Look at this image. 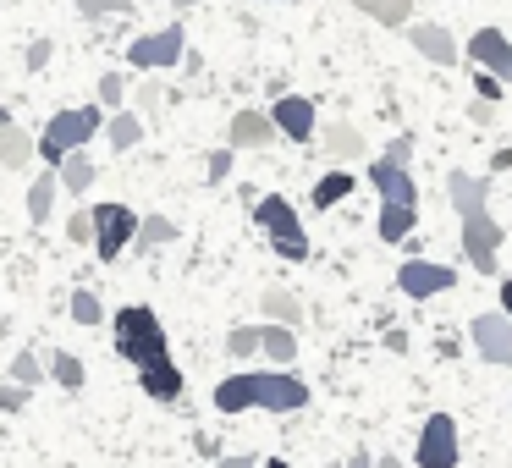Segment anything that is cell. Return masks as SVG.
<instances>
[{
    "label": "cell",
    "instance_id": "1",
    "mask_svg": "<svg viewBox=\"0 0 512 468\" xmlns=\"http://www.w3.org/2000/svg\"><path fill=\"white\" fill-rule=\"evenodd\" d=\"M215 408L221 413H243V408H265V413H298L309 408V380L292 369H270V375H226L215 386Z\"/></svg>",
    "mask_w": 512,
    "mask_h": 468
},
{
    "label": "cell",
    "instance_id": "2",
    "mask_svg": "<svg viewBox=\"0 0 512 468\" xmlns=\"http://www.w3.org/2000/svg\"><path fill=\"white\" fill-rule=\"evenodd\" d=\"M116 353H122L133 369L171 358L166 325H160V314L149 309V303H127V309H116Z\"/></svg>",
    "mask_w": 512,
    "mask_h": 468
},
{
    "label": "cell",
    "instance_id": "3",
    "mask_svg": "<svg viewBox=\"0 0 512 468\" xmlns=\"http://www.w3.org/2000/svg\"><path fill=\"white\" fill-rule=\"evenodd\" d=\"M100 127H105V111H100V105H72V111H56V116L45 122V133L34 138V155H45L50 171H56L61 160H67L72 149L89 144Z\"/></svg>",
    "mask_w": 512,
    "mask_h": 468
},
{
    "label": "cell",
    "instance_id": "4",
    "mask_svg": "<svg viewBox=\"0 0 512 468\" xmlns=\"http://www.w3.org/2000/svg\"><path fill=\"white\" fill-rule=\"evenodd\" d=\"M254 226L270 237V248H276L281 259H292V265L309 259V237H303V221H298V210H292L287 193H265V199H254Z\"/></svg>",
    "mask_w": 512,
    "mask_h": 468
},
{
    "label": "cell",
    "instance_id": "5",
    "mask_svg": "<svg viewBox=\"0 0 512 468\" xmlns=\"http://www.w3.org/2000/svg\"><path fill=\"white\" fill-rule=\"evenodd\" d=\"M89 221H94V237H89V248L111 265V259H122V248L133 243V232H138V215L127 210V204H100V210H89Z\"/></svg>",
    "mask_w": 512,
    "mask_h": 468
},
{
    "label": "cell",
    "instance_id": "6",
    "mask_svg": "<svg viewBox=\"0 0 512 468\" xmlns=\"http://www.w3.org/2000/svg\"><path fill=\"white\" fill-rule=\"evenodd\" d=\"M463 457V441H457V419L452 413H430L419 430V446H413V463L419 468H457Z\"/></svg>",
    "mask_w": 512,
    "mask_h": 468
},
{
    "label": "cell",
    "instance_id": "7",
    "mask_svg": "<svg viewBox=\"0 0 512 468\" xmlns=\"http://www.w3.org/2000/svg\"><path fill=\"white\" fill-rule=\"evenodd\" d=\"M182 45H188V34H182V23L160 28V34H144L127 45V67L138 72H160V67H182Z\"/></svg>",
    "mask_w": 512,
    "mask_h": 468
},
{
    "label": "cell",
    "instance_id": "8",
    "mask_svg": "<svg viewBox=\"0 0 512 468\" xmlns=\"http://www.w3.org/2000/svg\"><path fill=\"white\" fill-rule=\"evenodd\" d=\"M468 342H474V353L485 358V364L496 369H512V320L496 309L474 314V325H468Z\"/></svg>",
    "mask_w": 512,
    "mask_h": 468
},
{
    "label": "cell",
    "instance_id": "9",
    "mask_svg": "<svg viewBox=\"0 0 512 468\" xmlns=\"http://www.w3.org/2000/svg\"><path fill=\"white\" fill-rule=\"evenodd\" d=\"M463 254H468V265H474L479 276H496L501 226L490 221V210H485V215H468V221H463Z\"/></svg>",
    "mask_w": 512,
    "mask_h": 468
},
{
    "label": "cell",
    "instance_id": "10",
    "mask_svg": "<svg viewBox=\"0 0 512 468\" xmlns=\"http://www.w3.org/2000/svg\"><path fill=\"white\" fill-rule=\"evenodd\" d=\"M265 116L281 138H292V144H309L314 127H320V111H314V100H303V94H281L276 111H265Z\"/></svg>",
    "mask_w": 512,
    "mask_h": 468
},
{
    "label": "cell",
    "instance_id": "11",
    "mask_svg": "<svg viewBox=\"0 0 512 468\" xmlns=\"http://www.w3.org/2000/svg\"><path fill=\"white\" fill-rule=\"evenodd\" d=\"M468 61H474L479 72H490L496 83H512V39L501 34V28H479V34L468 39Z\"/></svg>",
    "mask_w": 512,
    "mask_h": 468
},
{
    "label": "cell",
    "instance_id": "12",
    "mask_svg": "<svg viewBox=\"0 0 512 468\" xmlns=\"http://www.w3.org/2000/svg\"><path fill=\"white\" fill-rule=\"evenodd\" d=\"M397 287L408 292V298H435V292L457 287V270L452 265H430V259H408V265H397Z\"/></svg>",
    "mask_w": 512,
    "mask_h": 468
},
{
    "label": "cell",
    "instance_id": "13",
    "mask_svg": "<svg viewBox=\"0 0 512 468\" xmlns=\"http://www.w3.org/2000/svg\"><path fill=\"white\" fill-rule=\"evenodd\" d=\"M369 188L380 193V204H408V210H419V182L408 177V166L369 160Z\"/></svg>",
    "mask_w": 512,
    "mask_h": 468
},
{
    "label": "cell",
    "instance_id": "14",
    "mask_svg": "<svg viewBox=\"0 0 512 468\" xmlns=\"http://www.w3.org/2000/svg\"><path fill=\"white\" fill-rule=\"evenodd\" d=\"M408 45L419 50L424 61H435V67H457V56H463V45H457L441 23H408Z\"/></svg>",
    "mask_w": 512,
    "mask_h": 468
},
{
    "label": "cell",
    "instance_id": "15",
    "mask_svg": "<svg viewBox=\"0 0 512 468\" xmlns=\"http://www.w3.org/2000/svg\"><path fill=\"white\" fill-rule=\"evenodd\" d=\"M446 199H452V210L463 215H485V199H490V182L485 177H468V171H452L446 177Z\"/></svg>",
    "mask_w": 512,
    "mask_h": 468
},
{
    "label": "cell",
    "instance_id": "16",
    "mask_svg": "<svg viewBox=\"0 0 512 468\" xmlns=\"http://www.w3.org/2000/svg\"><path fill=\"white\" fill-rule=\"evenodd\" d=\"M270 138H276V127H270L265 111H237L232 127H226V149H265Z\"/></svg>",
    "mask_w": 512,
    "mask_h": 468
},
{
    "label": "cell",
    "instance_id": "17",
    "mask_svg": "<svg viewBox=\"0 0 512 468\" xmlns=\"http://www.w3.org/2000/svg\"><path fill=\"white\" fill-rule=\"evenodd\" d=\"M138 386H144V397H155V402H177L188 380H182V369L171 364V358H160V364L138 369Z\"/></svg>",
    "mask_w": 512,
    "mask_h": 468
},
{
    "label": "cell",
    "instance_id": "18",
    "mask_svg": "<svg viewBox=\"0 0 512 468\" xmlns=\"http://www.w3.org/2000/svg\"><path fill=\"white\" fill-rule=\"evenodd\" d=\"M105 144L116 149V155H127V149H138L144 144V116L138 111H105Z\"/></svg>",
    "mask_w": 512,
    "mask_h": 468
},
{
    "label": "cell",
    "instance_id": "19",
    "mask_svg": "<svg viewBox=\"0 0 512 468\" xmlns=\"http://www.w3.org/2000/svg\"><path fill=\"white\" fill-rule=\"evenodd\" d=\"M320 144H325V155H331L336 166H347V160H364V133H358L353 122H331Z\"/></svg>",
    "mask_w": 512,
    "mask_h": 468
},
{
    "label": "cell",
    "instance_id": "20",
    "mask_svg": "<svg viewBox=\"0 0 512 468\" xmlns=\"http://www.w3.org/2000/svg\"><path fill=\"white\" fill-rule=\"evenodd\" d=\"M34 160V133H23L17 122L0 127V171H23Z\"/></svg>",
    "mask_w": 512,
    "mask_h": 468
},
{
    "label": "cell",
    "instance_id": "21",
    "mask_svg": "<svg viewBox=\"0 0 512 468\" xmlns=\"http://www.w3.org/2000/svg\"><path fill=\"white\" fill-rule=\"evenodd\" d=\"M39 364H45V375L56 380V386H67V391H83V380H89V369H83V358H78V353H67V347H56V353H45Z\"/></svg>",
    "mask_w": 512,
    "mask_h": 468
},
{
    "label": "cell",
    "instance_id": "22",
    "mask_svg": "<svg viewBox=\"0 0 512 468\" xmlns=\"http://www.w3.org/2000/svg\"><path fill=\"white\" fill-rule=\"evenodd\" d=\"M177 237H182V226L171 215H138V232H133L138 248H171Z\"/></svg>",
    "mask_w": 512,
    "mask_h": 468
},
{
    "label": "cell",
    "instance_id": "23",
    "mask_svg": "<svg viewBox=\"0 0 512 468\" xmlns=\"http://www.w3.org/2000/svg\"><path fill=\"white\" fill-rule=\"evenodd\" d=\"M353 188H358V177H347V171L336 166V171H325V177L314 182L309 204H314V210H331V204H342V199H347V193H353Z\"/></svg>",
    "mask_w": 512,
    "mask_h": 468
},
{
    "label": "cell",
    "instance_id": "24",
    "mask_svg": "<svg viewBox=\"0 0 512 468\" xmlns=\"http://www.w3.org/2000/svg\"><path fill=\"white\" fill-rule=\"evenodd\" d=\"M56 177H61V188H67V193H89L100 171H94V160L83 155V149H72V155L61 160V166H56Z\"/></svg>",
    "mask_w": 512,
    "mask_h": 468
},
{
    "label": "cell",
    "instance_id": "25",
    "mask_svg": "<svg viewBox=\"0 0 512 468\" xmlns=\"http://www.w3.org/2000/svg\"><path fill=\"white\" fill-rule=\"evenodd\" d=\"M259 353L276 358V364H292L298 358V331H287V325H259Z\"/></svg>",
    "mask_w": 512,
    "mask_h": 468
},
{
    "label": "cell",
    "instance_id": "26",
    "mask_svg": "<svg viewBox=\"0 0 512 468\" xmlns=\"http://www.w3.org/2000/svg\"><path fill=\"white\" fill-rule=\"evenodd\" d=\"M364 17H375L380 28H408V17H413V0H353Z\"/></svg>",
    "mask_w": 512,
    "mask_h": 468
},
{
    "label": "cell",
    "instance_id": "27",
    "mask_svg": "<svg viewBox=\"0 0 512 468\" xmlns=\"http://www.w3.org/2000/svg\"><path fill=\"white\" fill-rule=\"evenodd\" d=\"M413 226H419V210H408V204H380V243H402Z\"/></svg>",
    "mask_w": 512,
    "mask_h": 468
},
{
    "label": "cell",
    "instance_id": "28",
    "mask_svg": "<svg viewBox=\"0 0 512 468\" xmlns=\"http://www.w3.org/2000/svg\"><path fill=\"white\" fill-rule=\"evenodd\" d=\"M259 309L270 314V325H287V331H298V320H303L298 298H292V292H281V287H270L265 298H259Z\"/></svg>",
    "mask_w": 512,
    "mask_h": 468
},
{
    "label": "cell",
    "instance_id": "29",
    "mask_svg": "<svg viewBox=\"0 0 512 468\" xmlns=\"http://www.w3.org/2000/svg\"><path fill=\"white\" fill-rule=\"evenodd\" d=\"M50 210H56V171H50V177H39L34 188H28V215H34L39 226L50 221Z\"/></svg>",
    "mask_w": 512,
    "mask_h": 468
},
{
    "label": "cell",
    "instance_id": "30",
    "mask_svg": "<svg viewBox=\"0 0 512 468\" xmlns=\"http://www.w3.org/2000/svg\"><path fill=\"white\" fill-rule=\"evenodd\" d=\"M39 380H45V364H39V353H17V358H12V386H28V391H34Z\"/></svg>",
    "mask_w": 512,
    "mask_h": 468
},
{
    "label": "cell",
    "instance_id": "31",
    "mask_svg": "<svg viewBox=\"0 0 512 468\" xmlns=\"http://www.w3.org/2000/svg\"><path fill=\"white\" fill-rule=\"evenodd\" d=\"M100 292H89V287H78V292H72V320H78V325H100Z\"/></svg>",
    "mask_w": 512,
    "mask_h": 468
},
{
    "label": "cell",
    "instance_id": "32",
    "mask_svg": "<svg viewBox=\"0 0 512 468\" xmlns=\"http://www.w3.org/2000/svg\"><path fill=\"white\" fill-rule=\"evenodd\" d=\"M226 353H232V358H254V353H259V325H232V336H226Z\"/></svg>",
    "mask_w": 512,
    "mask_h": 468
},
{
    "label": "cell",
    "instance_id": "33",
    "mask_svg": "<svg viewBox=\"0 0 512 468\" xmlns=\"http://www.w3.org/2000/svg\"><path fill=\"white\" fill-rule=\"evenodd\" d=\"M122 94H127V78L122 72H105L100 78V111H122Z\"/></svg>",
    "mask_w": 512,
    "mask_h": 468
},
{
    "label": "cell",
    "instance_id": "34",
    "mask_svg": "<svg viewBox=\"0 0 512 468\" xmlns=\"http://www.w3.org/2000/svg\"><path fill=\"white\" fill-rule=\"evenodd\" d=\"M83 17H127L133 12V0H78Z\"/></svg>",
    "mask_w": 512,
    "mask_h": 468
},
{
    "label": "cell",
    "instance_id": "35",
    "mask_svg": "<svg viewBox=\"0 0 512 468\" xmlns=\"http://www.w3.org/2000/svg\"><path fill=\"white\" fill-rule=\"evenodd\" d=\"M89 237H94V221H89V210H72V215H67V243L89 248Z\"/></svg>",
    "mask_w": 512,
    "mask_h": 468
},
{
    "label": "cell",
    "instance_id": "36",
    "mask_svg": "<svg viewBox=\"0 0 512 468\" xmlns=\"http://www.w3.org/2000/svg\"><path fill=\"white\" fill-rule=\"evenodd\" d=\"M232 155H237V149H210V160H204V171H210V182H226V177H232Z\"/></svg>",
    "mask_w": 512,
    "mask_h": 468
},
{
    "label": "cell",
    "instance_id": "37",
    "mask_svg": "<svg viewBox=\"0 0 512 468\" xmlns=\"http://www.w3.org/2000/svg\"><path fill=\"white\" fill-rule=\"evenodd\" d=\"M380 160H391V166H413V133H397V138L386 144V155H380Z\"/></svg>",
    "mask_w": 512,
    "mask_h": 468
},
{
    "label": "cell",
    "instance_id": "38",
    "mask_svg": "<svg viewBox=\"0 0 512 468\" xmlns=\"http://www.w3.org/2000/svg\"><path fill=\"white\" fill-rule=\"evenodd\" d=\"M50 50H56L50 39H34V45L23 50V67H28V72H45V67H50Z\"/></svg>",
    "mask_w": 512,
    "mask_h": 468
},
{
    "label": "cell",
    "instance_id": "39",
    "mask_svg": "<svg viewBox=\"0 0 512 468\" xmlns=\"http://www.w3.org/2000/svg\"><path fill=\"white\" fill-rule=\"evenodd\" d=\"M28 408V386H12V380H0V413H17Z\"/></svg>",
    "mask_w": 512,
    "mask_h": 468
},
{
    "label": "cell",
    "instance_id": "40",
    "mask_svg": "<svg viewBox=\"0 0 512 468\" xmlns=\"http://www.w3.org/2000/svg\"><path fill=\"white\" fill-rule=\"evenodd\" d=\"M160 111V83H144L138 89V116H155Z\"/></svg>",
    "mask_w": 512,
    "mask_h": 468
},
{
    "label": "cell",
    "instance_id": "41",
    "mask_svg": "<svg viewBox=\"0 0 512 468\" xmlns=\"http://www.w3.org/2000/svg\"><path fill=\"white\" fill-rule=\"evenodd\" d=\"M474 89H479V100H485V105H496V100H501V83L490 78V72H479V78H474Z\"/></svg>",
    "mask_w": 512,
    "mask_h": 468
},
{
    "label": "cell",
    "instance_id": "42",
    "mask_svg": "<svg viewBox=\"0 0 512 468\" xmlns=\"http://www.w3.org/2000/svg\"><path fill=\"white\" fill-rule=\"evenodd\" d=\"M468 122H479V127H490V122H496V105H485V100H474V105H468Z\"/></svg>",
    "mask_w": 512,
    "mask_h": 468
},
{
    "label": "cell",
    "instance_id": "43",
    "mask_svg": "<svg viewBox=\"0 0 512 468\" xmlns=\"http://www.w3.org/2000/svg\"><path fill=\"white\" fill-rule=\"evenodd\" d=\"M380 342H386V347H391V353H408V347H413V342H408V331H402V325H391V331H386V336H380Z\"/></svg>",
    "mask_w": 512,
    "mask_h": 468
},
{
    "label": "cell",
    "instance_id": "44",
    "mask_svg": "<svg viewBox=\"0 0 512 468\" xmlns=\"http://www.w3.org/2000/svg\"><path fill=\"white\" fill-rule=\"evenodd\" d=\"M215 468H259V463H254V457L237 452V457H215Z\"/></svg>",
    "mask_w": 512,
    "mask_h": 468
},
{
    "label": "cell",
    "instance_id": "45",
    "mask_svg": "<svg viewBox=\"0 0 512 468\" xmlns=\"http://www.w3.org/2000/svg\"><path fill=\"white\" fill-rule=\"evenodd\" d=\"M193 446H199V457H221V441H215V435H199Z\"/></svg>",
    "mask_w": 512,
    "mask_h": 468
},
{
    "label": "cell",
    "instance_id": "46",
    "mask_svg": "<svg viewBox=\"0 0 512 468\" xmlns=\"http://www.w3.org/2000/svg\"><path fill=\"white\" fill-rule=\"evenodd\" d=\"M496 171H512V149H496V160H490V177Z\"/></svg>",
    "mask_w": 512,
    "mask_h": 468
},
{
    "label": "cell",
    "instance_id": "47",
    "mask_svg": "<svg viewBox=\"0 0 512 468\" xmlns=\"http://www.w3.org/2000/svg\"><path fill=\"white\" fill-rule=\"evenodd\" d=\"M347 468H375V457H369V452H364V446H358V452H353V457H347Z\"/></svg>",
    "mask_w": 512,
    "mask_h": 468
},
{
    "label": "cell",
    "instance_id": "48",
    "mask_svg": "<svg viewBox=\"0 0 512 468\" xmlns=\"http://www.w3.org/2000/svg\"><path fill=\"white\" fill-rule=\"evenodd\" d=\"M501 314H507V320H512V276L501 281Z\"/></svg>",
    "mask_w": 512,
    "mask_h": 468
},
{
    "label": "cell",
    "instance_id": "49",
    "mask_svg": "<svg viewBox=\"0 0 512 468\" xmlns=\"http://www.w3.org/2000/svg\"><path fill=\"white\" fill-rule=\"evenodd\" d=\"M375 468H402V457H375Z\"/></svg>",
    "mask_w": 512,
    "mask_h": 468
},
{
    "label": "cell",
    "instance_id": "50",
    "mask_svg": "<svg viewBox=\"0 0 512 468\" xmlns=\"http://www.w3.org/2000/svg\"><path fill=\"white\" fill-rule=\"evenodd\" d=\"M265 468H292V463H287V457H270V463H265Z\"/></svg>",
    "mask_w": 512,
    "mask_h": 468
},
{
    "label": "cell",
    "instance_id": "51",
    "mask_svg": "<svg viewBox=\"0 0 512 468\" xmlns=\"http://www.w3.org/2000/svg\"><path fill=\"white\" fill-rule=\"evenodd\" d=\"M171 6H177V12H188V6H199V0H171Z\"/></svg>",
    "mask_w": 512,
    "mask_h": 468
},
{
    "label": "cell",
    "instance_id": "52",
    "mask_svg": "<svg viewBox=\"0 0 512 468\" xmlns=\"http://www.w3.org/2000/svg\"><path fill=\"white\" fill-rule=\"evenodd\" d=\"M6 122H12V111H6V105H0V127H6Z\"/></svg>",
    "mask_w": 512,
    "mask_h": 468
},
{
    "label": "cell",
    "instance_id": "53",
    "mask_svg": "<svg viewBox=\"0 0 512 468\" xmlns=\"http://www.w3.org/2000/svg\"><path fill=\"white\" fill-rule=\"evenodd\" d=\"M276 6H287V0H276Z\"/></svg>",
    "mask_w": 512,
    "mask_h": 468
}]
</instances>
